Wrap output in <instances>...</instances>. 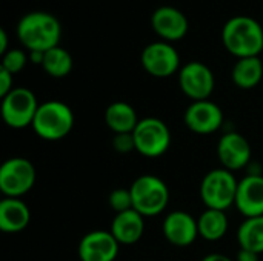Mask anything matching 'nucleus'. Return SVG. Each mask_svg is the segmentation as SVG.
Masks as SVG:
<instances>
[{"mask_svg":"<svg viewBox=\"0 0 263 261\" xmlns=\"http://www.w3.org/2000/svg\"><path fill=\"white\" fill-rule=\"evenodd\" d=\"M180 91L193 102L210 100L214 92L216 78L210 66L202 62H188L179 71Z\"/></svg>","mask_w":263,"mask_h":261,"instance_id":"1a4fd4ad","label":"nucleus"},{"mask_svg":"<svg viewBox=\"0 0 263 261\" xmlns=\"http://www.w3.org/2000/svg\"><path fill=\"white\" fill-rule=\"evenodd\" d=\"M183 122L186 128L194 134H214L223 125V111L217 103L211 100L193 102L183 114Z\"/></svg>","mask_w":263,"mask_h":261,"instance_id":"9b49d317","label":"nucleus"},{"mask_svg":"<svg viewBox=\"0 0 263 261\" xmlns=\"http://www.w3.org/2000/svg\"><path fill=\"white\" fill-rule=\"evenodd\" d=\"M199 237L206 242H219L228 232V217L225 211L206 209L197 218Z\"/></svg>","mask_w":263,"mask_h":261,"instance_id":"412c9836","label":"nucleus"},{"mask_svg":"<svg viewBox=\"0 0 263 261\" xmlns=\"http://www.w3.org/2000/svg\"><path fill=\"white\" fill-rule=\"evenodd\" d=\"M74 123V112L66 103L60 100H48L40 103L31 128L42 140L59 142L72 131Z\"/></svg>","mask_w":263,"mask_h":261,"instance_id":"7ed1b4c3","label":"nucleus"},{"mask_svg":"<svg viewBox=\"0 0 263 261\" xmlns=\"http://www.w3.org/2000/svg\"><path fill=\"white\" fill-rule=\"evenodd\" d=\"M9 49H8V35H6V31L5 29H0V54H6Z\"/></svg>","mask_w":263,"mask_h":261,"instance_id":"7c9ffc66","label":"nucleus"},{"mask_svg":"<svg viewBox=\"0 0 263 261\" xmlns=\"http://www.w3.org/2000/svg\"><path fill=\"white\" fill-rule=\"evenodd\" d=\"M237 243L240 249L263 254V215L245 218L237 229Z\"/></svg>","mask_w":263,"mask_h":261,"instance_id":"4be33fe9","label":"nucleus"},{"mask_svg":"<svg viewBox=\"0 0 263 261\" xmlns=\"http://www.w3.org/2000/svg\"><path fill=\"white\" fill-rule=\"evenodd\" d=\"M120 243L109 231H92L82 237L79 243L80 261H116Z\"/></svg>","mask_w":263,"mask_h":261,"instance_id":"ddd939ff","label":"nucleus"},{"mask_svg":"<svg viewBox=\"0 0 263 261\" xmlns=\"http://www.w3.org/2000/svg\"><path fill=\"white\" fill-rule=\"evenodd\" d=\"M31 211L22 198L5 197L0 202V229L5 234H17L28 228Z\"/></svg>","mask_w":263,"mask_h":261,"instance_id":"a211bd4d","label":"nucleus"},{"mask_svg":"<svg viewBox=\"0 0 263 261\" xmlns=\"http://www.w3.org/2000/svg\"><path fill=\"white\" fill-rule=\"evenodd\" d=\"M108 205L116 214L133 209V197H131L129 188L128 189L117 188V189L111 191V194L108 195Z\"/></svg>","mask_w":263,"mask_h":261,"instance_id":"393cba45","label":"nucleus"},{"mask_svg":"<svg viewBox=\"0 0 263 261\" xmlns=\"http://www.w3.org/2000/svg\"><path fill=\"white\" fill-rule=\"evenodd\" d=\"M136 151L146 158L162 157L171 146L173 135L168 125L157 117L140 118L134 132Z\"/></svg>","mask_w":263,"mask_h":261,"instance_id":"423d86ee","label":"nucleus"},{"mask_svg":"<svg viewBox=\"0 0 263 261\" xmlns=\"http://www.w3.org/2000/svg\"><path fill=\"white\" fill-rule=\"evenodd\" d=\"M72 66H74V62H72L71 54L60 45L55 48H51L45 52L42 68L48 75H51L54 78L66 77L72 71Z\"/></svg>","mask_w":263,"mask_h":261,"instance_id":"5701e85b","label":"nucleus"},{"mask_svg":"<svg viewBox=\"0 0 263 261\" xmlns=\"http://www.w3.org/2000/svg\"><path fill=\"white\" fill-rule=\"evenodd\" d=\"M151 26L163 42H177L188 34L186 15L174 6H160L153 12Z\"/></svg>","mask_w":263,"mask_h":261,"instance_id":"2eb2a0df","label":"nucleus"},{"mask_svg":"<svg viewBox=\"0 0 263 261\" xmlns=\"http://www.w3.org/2000/svg\"><path fill=\"white\" fill-rule=\"evenodd\" d=\"M139 122L137 111L126 102H114L105 109V125L114 134H131Z\"/></svg>","mask_w":263,"mask_h":261,"instance_id":"6ab92c4d","label":"nucleus"},{"mask_svg":"<svg viewBox=\"0 0 263 261\" xmlns=\"http://www.w3.org/2000/svg\"><path fill=\"white\" fill-rule=\"evenodd\" d=\"M140 63L149 75L157 78H166L180 71V55L168 42H153L145 46Z\"/></svg>","mask_w":263,"mask_h":261,"instance_id":"9d476101","label":"nucleus"},{"mask_svg":"<svg viewBox=\"0 0 263 261\" xmlns=\"http://www.w3.org/2000/svg\"><path fill=\"white\" fill-rule=\"evenodd\" d=\"M253 151L251 145L239 132H227L219 138L217 143V158L222 165V168L234 172L247 168L250 165Z\"/></svg>","mask_w":263,"mask_h":261,"instance_id":"f8f14e48","label":"nucleus"},{"mask_svg":"<svg viewBox=\"0 0 263 261\" xmlns=\"http://www.w3.org/2000/svg\"><path fill=\"white\" fill-rule=\"evenodd\" d=\"M37 180L35 166L25 157H12L0 166V191L8 198L28 194Z\"/></svg>","mask_w":263,"mask_h":261,"instance_id":"0eeeda50","label":"nucleus"},{"mask_svg":"<svg viewBox=\"0 0 263 261\" xmlns=\"http://www.w3.org/2000/svg\"><path fill=\"white\" fill-rule=\"evenodd\" d=\"M40 103L35 94L28 88H14L2 98V117L6 126L12 129H25L32 126Z\"/></svg>","mask_w":263,"mask_h":261,"instance_id":"6e6552de","label":"nucleus"},{"mask_svg":"<svg viewBox=\"0 0 263 261\" xmlns=\"http://www.w3.org/2000/svg\"><path fill=\"white\" fill-rule=\"evenodd\" d=\"M234 206L245 218L263 215V175L250 174L239 180Z\"/></svg>","mask_w":263,"mask_h":261,"instance_id":"dca6fc26","label":"nucleus"},{"mask_svg":"<svg viewBox=\"0 0 263 261\" xmlns=\"http://www.w3.org/2000/svg\"><path fill=\"white\" fill-rule=\"evenodd\" d=\"M222 42L237 58L257 57L263 51L262 25L248 15L231 17L222 29Z\"/></svg>","mask_w":263,"mask_h":261,"instance_id":"f03ea898","label":"nucleus"},{"mask_svg":"<svg viewBox=\"0 0 263 261\" xmlns=\"http://www.w3.org/2000/svg\"><path fill=\"white\" fill-rule=\"evenodd\" d=\"M133 197V209L143 217L160 215L170 203V189L166 183L153 174L137 177L129 186Z\"/></svg>","mask_w":263,"mask_h":261,"instance_id":"20e7f679","label":"nucleus"},{"mask_svg":"<svg viewBox=\"0 0 263 261\" xmlns=\"http://www.w3.org/2000/svg\"><path fill=\"white\" fill-rule=\"evenodd\" d=\"M162 232L166 242L173 246L188 248L199 237L197 220L185 211H173L165 217L162 223Z\"/></svg>","mask_w":263,"mask_h":261,"instance_id":"4468645a","label":"nucleus"},{"mask_svg":"<svg viewBox=\"0 0 263 261\" xmlns=\"http://www.w3.org/2000/svg\"><path fill=\"white\" fill-rule=\"evenodd\" d=\"M231 78L240 89H253L263 78V63L260 57L237 58L231 69Z\"/></svg>","mask_w":263,"mask_h":261,"instance_id":"aec40b11","label":"nucleus"},{"mask_svg":"<svg viewBox=\"0 0 263 261\" xmlns=\"http://www.w3.org/2000/svg\"><path fill=\"white\" fill-rule=\"evenodd\" d=\"M17 37L29 52H46L48 49L59 46L62 38V25L49 12H28L18 20Z\"/></svg>","mask_w":263,"mask_h":261,"instance_id":"f257e3e1","label":"nucleus"},{"mask_svg":"<svg viewBox=\"0 0 263 261\" xmlns=\"http://www.w3.org/2000/svg\"><path fill=\"white\" fill-rule=\"evenodd\" d=\"M239 180L225 168H217L205 174L200 183V198L206 209L227 211L234 206Z\"/></svg>","mask_w":263,"mask_h":261,"instance_id":"39448f33","label":"nucleus"},{"mask_svg":"<svg viewBox=\"0 0 263 261\" xmlns=\"http://www.w3.org/2000/svg\"><path fill=\"white\" fill-rule=\"evenodd\" d=\"M112 148L117 154H129L136 151L134 135L131 134H114L112 137Z\"/></svg>","mask_w":263,"mask_h":261,"instance_id":"a878e982","label":"nucleus"},{"mask_svg":"<svg viewBox=\"0 0 263 261\" xmlns=\"http://www.w3.org/2000/svg\"><path fill=\"white\" fill-rule=\"evenodd\" d=\"M12 74L8 72L6 69L0 68V97L3 98L5 95H8L14 88H12Z\"/></svg>","mask_w":263,"mask_h":261,"instance_id":"bb28decb","label":"nucleus"},{"mask_svg":"<svg viewBox=\"0 0 263 261\" xmlns=\"http://www.w3.org/2000/svg\"><path fill=\"white\" fill-rule=\"evenodd\" d=\"M29 60V55L25 54V51L22 49H9L6 54L2 55V66L3 69H6L8 72H11L12 75L20 72L26 63Z\"/></svg>","mask_w":263,"mask_h":261,"instance_id":"b1692460","label":"nucleus"},{"mask_svg":"<svg viewBox=\"0 0 263 261\" xmlns=\"http://www.w3.org/2000/svg\"><path fill=\"white\" fill-rule=\"evenodd\" d=\"M202 261H234L231 257L225 255V254H219V252H213V254H208L205 255Z\"/></svg>","mask_w":263,"mask_h":261,"instance_id":"c85d7f7f","label":"nucleus"},{"mask_svg":"<svg viewBox=\"0 0 263 261\" xmlns=\"http://www.w3.org/2000/svg\"><path fill=\"white\" fill-rule=\"evenodd\" d=\"M109 232L114 238L125 246L137 243L145 232V217L136 209H129L120 214H116L111 222Z\"/></svg>","mask_w":263,"mask_h":261,"instance_id":"f3484780","label":"nucleus"},{"mask_svg":"<svg viewBox=\"0 0 263 261\" xmlns=\"http://www.w3.org/2000/svg\"><path fill=\"white\" fill-rule=\"evenodd\" d=\"M43 57H45V52H42V51H32V52H29V62L34 63V65H40L42 66Z\"/></svg>","mask_w":263,"mask_h":261,"instance_id":"c756f323","label":"nucleus"},{"mask_svg":"<svg viewBox=\"0 0 263 261\" xmlns=\"http://www.w3.org/2000/svg\"><path fill=\"white\" fill-rule=\"evenodd\" d=\"M259 254L253 252V251H247V249H239L236 261H259Z\"/></svg>","mask_w":263,"mask_h":261,"instance_id":"cd10ccee","label":"nucleus"}]
</instances>
